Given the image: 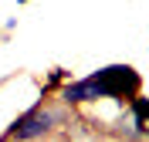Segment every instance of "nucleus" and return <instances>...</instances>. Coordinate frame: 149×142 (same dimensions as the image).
I'll list each match as a JSON object with an SVG mask.
<instances>
[{
  "mask_svg": "<svg viewBox=\"0 0 149 142\" xmlns=\"http://www.w3.org/2000/svg\"><path fill=\"white\" fill-rule=\"evenodd\" d=\"M119 142H149V139H142V135H136V139H119Z\"/></svg>",
  "mask_w": 149,
  "mask_h": 142,
  "instance_id": "20e7f679",
  "label": "nucleus"
},
{
  "mask_svg": "<svg viewBox=\"0 0 149 142\" xmlns=\"http://www.w3.org/2000/svg\"><path fill=\"white\" fill-rule=\"evenodd\" d=\"M129 105H132V118H139V122L146 125V122H149V98L139 91V95H132V98H129Z\"/></svg>",
  "mask_w": 149,
  "mask_h": 142,
  "instance_id": "7ed1b4c3",
  "label": "nucleus"
},
{
  "mask_svg": "<svg viewBox=\"0 0 149 142\" xmlns=\"http://www.w3.org/2000/svg\"><path fill=\"white\" fill-rule=\"evenodd\" d=\"M17 3H31V0H17Z\"/></svg>",
  "mask_w": 149,
  "mask_h": 142,
  "instance_id": "39448f33",
  "label": "nucleus"
},
{
  "mask_svg": "<svg viewBox=\"0 0 149 142\" xmlns=\"http://www.w3.org/2000/svg\"><path fill=\"white\" fill-rule=\"evenodd\" d=\"M95 85L102 88V98H132L142 91V75L132 64H109L88 75Z\"/></svg>",
  "mask_w": 149,
  "mask_h": 142,
  "instance_id": "f257e3e1",
  "label": "nucleus"
},
{
  "mask_svg": "<svg viewBox=\"0 0 149 142\" xmlns=\"http://www.w3.org/2000/svg\"><path fill=\"white\" fill-rule=\"evenodd\" d=\"M58 122H65V112L37 105V108L24 112L17 122L7 129V139H14V142H34V139H44V135L54 132V125H58Z\"/></svg>",
  "mask_w": 149,
  "mask_h": 142,
  "instance_id": "f03ea898",
  "label": "nucleus"
}]
</instances>
